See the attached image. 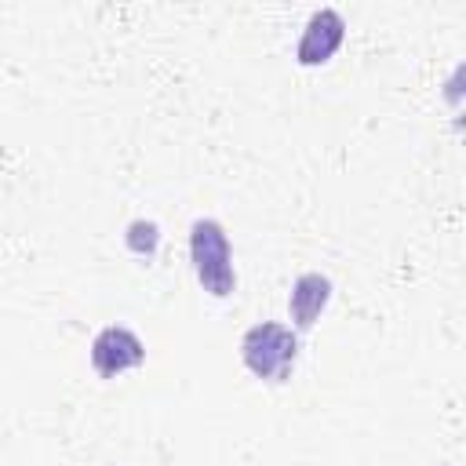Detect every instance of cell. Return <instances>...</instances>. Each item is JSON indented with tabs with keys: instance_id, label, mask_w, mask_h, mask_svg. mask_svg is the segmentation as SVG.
<instances>
[{
	"instance_id": "6da1fadb",
	"label": "cell",
	"mask_w": 466,
	"mask_h": 466,
	"mask_svg": "<svg viewBox=\"0 0 466 466\" xmlns=\"http://www.w3.org/2000/svg\"><path fill=\"white\" fill-rule=\"evenodd\" d=\"M189 258L197 269V280L208 295L226 299L237 288V273H233V251H229V237L222 229V222L215 218H197L189 226Z\"/></svg>"
},
{
	"instance_id": "7a4b0ae2",
	"label": "cell",
	"mask_w": 466,
	"mask_h": 466,
	"mask_svg": "<svg viewBox=\"0 0 466 466\" xmlns=\"http://www.w3.org/2000/svg\"><path fill=\"white\" fill-rule=\"evenodd\" d=\"M295 357H299V339L291 328H284L277 320H262V324L248 328L240 339V360L248 364L251 375H258L266 382H284L295 368Z\"/></svg>"
},
{
	"instance_id": "3957f363",
	"label": "cell",
	"mask_w": 466,
	"mask_h": 466,
	"mask_svg": "<svg viewBox=\"0 0 466 466\" xmlns=\"http://www.w3.org/2000/svg\"><path fill=\"white\" fill-rule=\"evenodd\" d=\"M146 360V346L135 331L120 328V324H109L95 335L91 342V368L102 375V379H116L120 371L127 368H138Z\"/></svg>"
},
{
	"instance_id": "277c9868",
	"label": "cell",
	"mask_w": 466,
	"mask_h": 466,
	"mask_svg": "<svg viewBox=\"0 0 466 466\" xmlns=\"http://www.w3.org/2000/svg\"><path fill=\"white\" fill-rule=\"evenodd\" d=\"M342 36H346V22H342V15L335 7L313 11L309 22H306V29H302V36H299V47H295L299 66H320V62H328L339 51Z\"/></svg>"
},
{
	"instance_id": "5b68a950",
	"label": "cell",
	"mask_w": 466,
	"mask_h": 466,
	"mask_svg": "<svg viewBox=\"0 0 466 466\" xmlns=\"http://www.w3.org/2000/svg\"><path fill=\"white\" fill-rule=\"evenodd\" d=\"M328 299H331V280L324 273H302L291 284V295H288L291 324L295 328H313V320L320 317V309L328 306Z\"/></svg>"
},
{
	"instance_id": "8992f818",
	"label": "cell",
	"mask_w": 466,
	"mask_h": 466,
	"mask_svg": "<svg viewBox=\"0 0 466 466\" xmlns=\"http://www.w3.org/2000/svg\"><path fill=\"white\" fill-rule=\"evenodd\" d=\"M124 240H127V248H131L135 255H153L157 244H160V226H157L153 218H135V222L127 226V233H124Z\"/></svg>"
},
{
	"instance_id": "52a82bcc",
	"label": "cell",
	"mask_w": 466,
	"mask_h": 466,
	"mask_svg": "<svg viewBox=\"0 0 466 466\" xmlns=\"http://www.w3.org/2000/svg\"><path fill=\"white\" fill-rule=\"evenodd\" d=\"M462 95H466V62H462V66L451 73V80L444 84V98H448V102H459Z\"/></svg>"
}]
</instances>
